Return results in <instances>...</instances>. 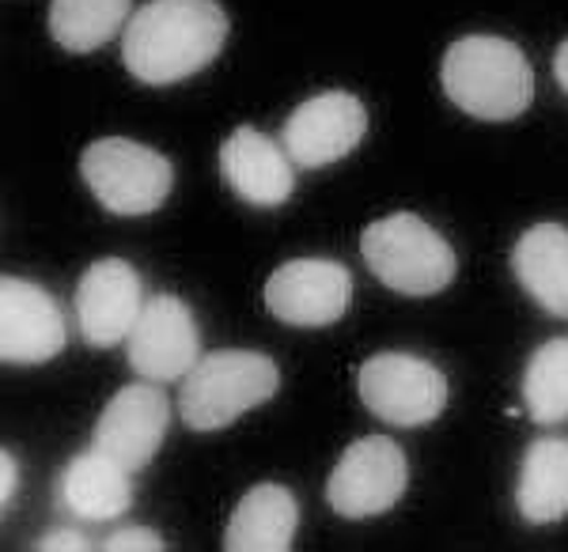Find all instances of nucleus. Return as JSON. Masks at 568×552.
Wrapping results in <instances>:
<instances>
[{"mask_svg":"<svg viewBox=\"0 0 568 552\" xmlns=\"http://www.w3.org/2000/svg\"><path fill=\"white\" fill-rule=\"evenodd\" d=\"M77 321L91 348H110L118 340H130L136 318L144 310L141 273L122 257H103L84 269L77 284Z\"/></svg>","mask_w":568,"mask_h":552,"instance_id":"12","label":"nucleus"},{"mask_svg":"<svg viewBox=\"0 0 568 552\" xmlns=\"http://www.w3.org/2000/svg\"><path fill=\"white\" fill-rule=\"evenodd\" d=\"M171 425V401L160 390V382H133L122 386L114 398L106 401L103 417L95 425V447L122 462L130 473L144 469L163 447Z\"/></svg>","mask_w":568,"mask_h":552,"instance_id":"11","label":"nucleus"},{"mask_svg":"<svg viewBox=\"0 0 568 552\" xmlns=\"http://www.w3.org/2000/svg\"><path fill=\"white\" fill-rule=\"evenodd\" d=\"M300 527V503L284 484H254L224 530L227 552H288Z\"/></svg>","mask_w":568,"mask_h":552,"instance_id":"15","label":"nucleus"},{"mask_svg":"<svg viewBox=\"0 0 568 552\" xmlns=\"http://www.w3.org/2000/svg\"><path fill=\"white\" fill-rule=\"evenodd\" d=\"M439 84L455 106L481 122H511L535 99V72L516 42L466 34L444 53Z\"/></svg>","mask_w":568,"mask_h":552,"instance_id":"2","label":"nucleus"},{"mask_svg":"<svg viewBox=\"0 0 568 552\" xmlns=\"http://www.w3.org/2000/svg\"><path fill=\"white\" fill-rule=\"evenodd\" d=\"M353 276L329 257H296L265 280V310L284 326L318 329L334 326L349 310Z\"/></svg>","mask_w":568,"mask_h":552,"instance_id":"8","label":"nucleus"},{"mask_svg":"<svg viewBox=\"0 0 568 552\" xmlns=\"http://www.w3.org/2000/svg\"><path fill=\"white\" fill-rule=\"evenodd\" d=\"M524 401L535 425L568 420V337H554L535 348L524 371Z\"/></svg>","mask_w":568,"mask_h":552,"instance_id":"20","label":"nucleus"},{"mask_svg":"<svg viewBox=\"0 0 568 552\" xmlns=\"http://www.w3.org/2000/svg\"><path fill=\"white\" fill-rule=\"evenodd\" d=\"M34 549H39V552H84L91 545H88V538L80 530H50V533H42V538L34 541Z\"/></svg>","mask_w":568,"mask_h":552,"instance_id":"22","label":"nucleus"},{"mask_svg":"<svg viewBox=\"0 0 568 552\" xmlns=\"http://www.w3.org/2000/svg\"><path fill=\"white\" fill-rule=\"evenodd\" d=\"M554 76H557V84L565 88V95H568V39L557 45V53H554Z\"/></svg>","mask_w":568,"mask_h":552,"instance_id":"24","label":"nucleus"},{"mask_svg":"<svg viewBox=\"0 0 568 552\" xmlns=\"http://www.w3.org/2000/svg\"><path fill=\"white\" fill-rule=\"evenodd\" d=\"M296 163L284 144L270 141L254 125H243L220 144V174L227 190L254 208H277L296 190Z\"/></svg>","mask_w":568,"mask_h":552,"instance_id":"14","label":"nucleus"},{"mask_svg":"<svg viewBox=\"0 0 568 552\" xmlns=\"http://www.w3.org/2000/svg\"><path fill=\"white\" fill-rule=\"evenodd\" d=\"M519 514L530 527H549L568 514V439H535L524 454L516 484Z\"/></svg>","mask_w":568,"mask_h":552,"instance_id":"18","label":"nucleus"},{"mask_svg":"<svg viewBox=\"0 0 568 552\" xmlns=\"http://www.w3.org/2000/svg\"><path fill=\"white\" fill-rule=\"evenodd\" d=\"M227 16L216 0H149L122 31V61L149 88L194 76L224 50Z\"/></svg>","mask_w":568,"mask_h":552,"instance_id":"1","label":"nucleus"},{"mask_svg":"<svg viewBox=\"0 0 568 552\" xmlns=\"http://www.w3.org/2000/svg\"><path fill=\"white\" fill-rule=\"evenodd\" d=\"M361 401L372 417L394 428H425L444 412L447 379L436 364L409 352H379L361 364L356 375Z\"/></svg>","mask_w":568,"mask_h":552,"instance_id":"6","label":"nucleus"},{"mask_svg":"<svg viewBox=\"0 0 568 552\" xmlns=\"http://www.w3.org/2000/svg\"><path fill=\"white\" fill-rule=\"evenodd\" d=\"M61 503L84 522H110L130 511L133 484L130 469L103 454L99 447L77 454L61 477Z\"/></svg>","mask_w":568,"mask_h":552,"instance_id":"17","label":"nucleus"},{"mask_svg":"<svg viewBox=\"0 0 568 552\" xmlns=\"http://www.w3.org/2000/svg\"><path fill=\"white\" fill-rule=\"evenodd\" d=\"M368 133V110L353 91H323L288 114L281 133L284 152L296 167H329L345 160Z\"/></svg>","mask_w":568,"mask_h":552,"instance_id":"9","label":"nucleus"},{"mask_svg":"<svg viewBox=\"0 0 568 552\" xmlns=\"http://www.w3.org/2000/svg\"><path fill=\"white\" fill-rule=\"evenodd\" d=\"M511 273L546 315L568 318V227L535 224L511 251Z\"/></svg>","mask_w":568,"mask_h":552,"instance_id":"16","label":"nucleus"},{"mask_svg":"<svg viewBox=\"0 0 568 552\" xmlns=\"http://www.w3.org/2000/svg\"><path fill=\"white\" fill-rule=\"evenodd\" d=\"M133 0H50V34L61 50L91 53L130 23Z\"/></svg>","mask_w":568,"mask_h":552,"instance_id":"19","label":"nucleus"},{"mask_svg":"<svg viewBox=\"0 0 568 552\" xmlns=\"http://www.w3.org/2000/svg\"><path fill=\"white\" fill-rule=\"evenodd\" d=\"M163 549H168V541H163L155 530H144V527L114 530L103 541V552H163Z\"/></svg>","mask_w":568,"mask_h":552,"instance_id":"21","label":"nucleus"},{"mask_svg":"<svg viewBox=\"0 0 568 552\" xmlns=\"http://www.w3.org/2000/svg\"><path fill=\"white\" fill-rule=\"evenodd\" d=\"M201 360V329L179 296H152L130 334V367L149 382L186 379Z\"/></svg>","mask_w":568,"mask_h":552,"instance_id":"10","label":"nucleus"},{"mask_svg":"<svg viewBox=\"0 0 568 552\" xmlns=\"http://www.w3.org/2000/svg\"><path fill=\"white\" fill-rule=\"evenodd\" d=\"M409 462L387 436H364L345 447L342 462L326 481V500L342 519H372L406 495Z\"/></svg>","mask_w":568,"mask_h":552,"instance_id":"7","label":"nucleus"},{"mask_svg":"<svg viewBox=\"0 0 568 552\" xmlns=\"http://www.w3.org/2000/svg\"><path fill=\"white\" fill-rule=\"evenodd\" d=\"M16 489H20V462L12 450H0V511L12 508Z\"/></svg>","mask_w":568,"mask_h":552,"instance_id":"23","label":"nucleus"},{"mask_svg":"<svg viewBox=\"0 0 568 552\" xmlns=\"http://www.w3.org/2000/svg\"><path fill=\"white\" fill-rule=\"evenodd\" d=\"M361 254L368 269L402 296H436L455 280V251L414 213H394L364 227Z\"/></svg>","mask_w":568,"mask_h":552,"instance_id":"4","label":"nucleus"},{"mask_svg":"<svg viewBox=\"0 0 568 552\" xmlns=\"http://www.w3.org/2000/svg\"><path fill=\"white\" fill-rule=\"evenodd\" d=\"M281 371L270 356L246 348H220L201 356L182 379L179 417L190 431H220L277 393Z\"/></svg>","mask_w":568,"mask_h":552,"instance_id":"3","label":"nucleus"},{"mask_svg":"<svg viewBox=\"0 0 568 552\" xmlns=\"http://www.w3.org/2000/svg\"><path fill=\"white\" fill-rule=\"evenodd\" d=\"M80 174L95 201L114 216H149L175 186V167L149 144L103 136L80 155Z\"/></svg>","mask_w":568,"mask_h":552,"instance_id":"5","label":"nucleus"},{"mask_svg":"<svg viewBox=\"0 0 568 552\" xmlns=\"http://www.w3.org/2000/svg\"><path fill=\"white\" fill-rule=\"evenodd\" d=\"M65 340V318L50 292L23 276L0 280V360L45 364L61 356Z\"/></svg>","mask_w":568,"mask_h":552,"instance_id":"13","label":"nucleus"}]
</instances>
